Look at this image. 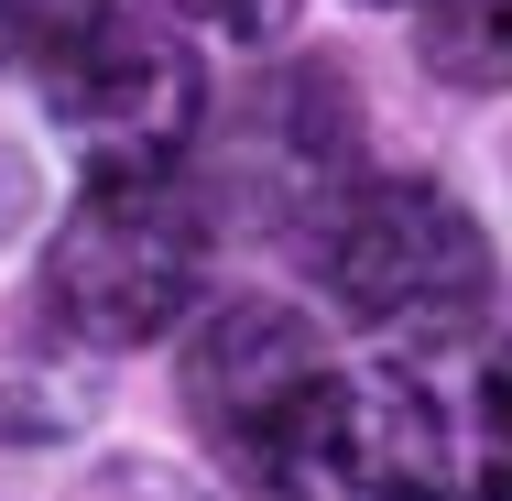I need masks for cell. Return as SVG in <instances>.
Listing matches in <instances>:
<instances>
[{
    "mask_svg": "<svg viewBox=\"0 0 512 501\" xmlns=\"http://www.w3.org/2000/svg\"><path fill=\"white\" fill-rule=\"evenodd\" d=\"M0 55L33 77L88 175H164L207 120L197 55L131 0H0Z\"/></svg>",
    "mask_w": 512,
    "mask_h": 501,
    "instance_id": "1",
    "label": "cell"
},
{
    "mask_svg": "<svg viewBox=\"0 0 512 501\" xmlns=\"http://www.w3.org/2000/svg\"><path fill=\"white\" fill-rule=\"evenodd\" d=\"M218 262V218L186 186V164L164 175H88L77 207L44 240V327H66L88 360L99 349H153L186 305H207Z\"/></svg>",
    "mask_w": 512,
    "mask_h": 501,
    "instance_id": "2",
    "label": "cell"
},
{
    "mask_svg": "<svg viewBox=\"0 0 512 501\" xmlns=\"http://www.w3.org/2000/svg\"><path fill=\"white\" fill-rule=\"evenodd\" d=\"M316 284L382 349H447L491 316V240L436 175H360L306 229Z\"/></svg>",
    "mask_w": 512,
    "mask_h": 501,
    "instance_id": "3",
    "label": "cell"
},
{
    "mask_svg": "<svg viewBox=\"0 0 512 501\" xmlns=\"http://www.w3.org/2000/svg\"><path fill=\"white\" fill-rule=\"evenodd\" d=\"M207 175H186L218 207H240L251 229H316L327 207L349 197L360 175H349V153H360V109H349V77H327V66H273V77H251L240 109H218L197 120Z\"/></svg>",
    "mask_w": 512,
    "mask_h": 501,
    "instance_id": "4",
    "label": "cell"
},
{
    "mask_svg": "<svg viewBox=\"0 0 512 501\" xmlns=\"http://www.w3.org/2000/svg\"><path fill=\"white\" fill-rule=\"evenodd\" d=\"M273 501H458V447H447V414L414 371H327L273 469Z\"/></svg>",
    "mask_w": 512,
    "mask_h": 501,
    "instance_id": "5",
    "label": "cell"
},
{
    "mask_svg": "<svg viewBox=\"0 0 512 501\" xmlns=\"http://www.w3.org/2000/svg\"><path fill=\"white\" fill-rule=\"evenodd\" d=\"M327 371H338V360H327V338H316L295 305L229 295L197 338H186V414H197L207 458H229L240 480H262L273 447H284V425H295V403H306Z\"/></svg>",
    "mask_w": 512,
    "mask_h": 501,
    "instance_id": "6",
    "label": "cell"
},
{
    "mask_svg": "<svg viewBox=\"0 0 512 501\" xmlns=\"http://www.w3.org/2000/svg\"><path fill=\"white\" fill-rule=\"evenodd\" d=\"M99 414V360L33 316H0V447H55Z\"/></svg>",
    "mask_w": 512,
    "mask_h": 501,
    "instance_id": "7",
    "label": "cell"
},
{
    "mask_svg": "<svg viewBox=\"0 0 512 501\" xmlns=\"http://www.w3.org/2000/svg\"><path fill=\"white\" fill-rule=\"evenodd\" d=\"M414 55L447 88L502 99L512 88V0H414Z\"/></svg>",
    "mask_w": 512,
    "mask_h": 501,
    "instance_id": "8",
    "label": "cell"
},
{
    "mask_svg": "<svg viewBox=\"0 0 512 501\" xmlns=\"http://www.w3.org/2000/svg\"><path fill=\"white\" fill-rule=\"evenodd\" d=\"M66 501H218V491L186 480V469H164V458H99Z\"/></svg>",
    "mask_w": 512,
    "mask_h": 501,
    "instance_id": "9",
    "label": "cell"
},
{
    "mask_svg": "<svg viewBox=\"0 0 512 501\" xmlns=\"http://www.w3.org/2000/svg\"><path fill=\"white\" fill-rule=\"evenodd\" d=\"M164 11L197 22V33H218V44H284L306 0H164Z\"/></svg>",
    "mask_w": 512,
    "mask_h": 501,
    "instance_id": "10",
    "label": "cell"
},
{
    "mask_svg": "<svg viewBox=\"0 0 512 501\" xmlns=\"http://www.w3.org/2000/svg\"><path fill=\"white\" fill-rule=\"evenodd\" d=\"M491 491L512 501V338H502V360H491Z\"/></svg>",
    "mask_w": 512,
    "mask_h": 501,
    "instance_id": "11",
    "label": "cell"
},
{
    "mask_svg": "<svg viewBox=\"0 0 512 501\" xmlns=\"http://www.w3.org/2000/svg\"><path fill=\"white\" fill-rule=\"evenodd\" d=\"M382 11H393V0H382Z\"/></svg>",
    "mask_w": 512,
    "mask_h": 501,
    "instance_id": "12",
    "label": "cell"
}]
</instances>
